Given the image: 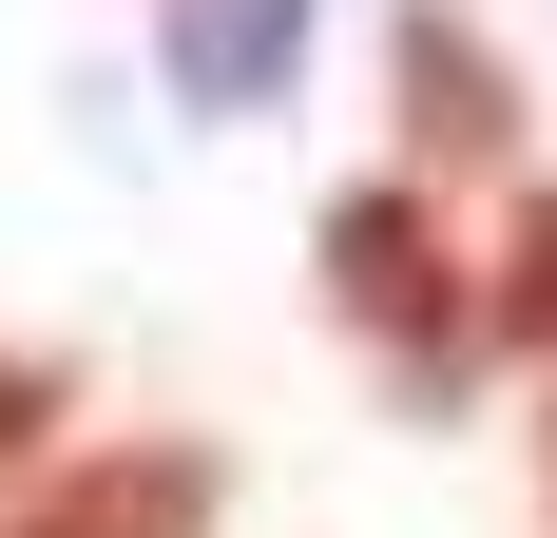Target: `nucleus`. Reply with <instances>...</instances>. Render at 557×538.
I'll return each mask as SVG.
<instances>
[{"label":"nucleus","mask_w":557,"mask_h":538,"mask_svg":"<svg viewBox=\"0 0 557 538\" xmlns=\"http://www.w3.org/2000/svg\"><path fill=\"white\" fill-rule=\"evenodd\" d=\"M308 269H327V308L385 346V384L404 404H461V366L500 346L481 327V269L443 250V212L404 193V173H366V193H327V231H308Z\"/></svg>","instance_id":"f257e3e1"},{"label":"nucleus","mask_w":557,"mask_h":538,"mask_svg":"<svg viewBox=\"0 0 557 538\" xmlns=\"http://www.w3.org/2000/svg\"><path fill=\"white\" fill-rule=\"evenodd\" d=\"M212 500H231L212 442H97L39 500H0V538H212Z\"/></svg>","instance_id":"f03ea898"},{"label":"nucleus","mask_w":557,"mask_h":538,"mask_svg":"<svg viewBox=\"0 0 557 538\" xmlns=\"http://www.w3.org/2000/svg\"><path fill=\"white\" fill-rule=\"evenodd\" d=\"M404 155L423 173L519 155V77H500V39H461V0H404Z\"/></svg>","instance_id":"7ed1b4c3"},{"label":"nucleus","mask_w":557,"mask_h":538,"mask_svg":"<svg viewBox=\"0 0 557 538\" xmlns=\"http://www.w3.org/2000/svg\"><path fill=\"white\" fill-rule=\"evenodd\" d=\"M288 39H308V0H173V97H193V115H250V97H270V77H288Z\"/></svg>","instance_id":"20e7f679"},{"label":"nucleus","mask_w":557,"mask_h":538,"mask_svg":"<svg viewBox=\"0 0 557 538\" xmlns=\"http://www.w3.org/2000/svg\"><path fill=\"white\" fill-rule=\"evenodd\" d=\"M481 327H500V346H557V193H519L500 269H481Z\"/></svg>","instance_id":"39448f33"},{"label":"nucleus","mask_w":557,"mask_h":538,"mask_svg":"<svg viewBox=\"0 0 557 538\" xmlns=\"http://www.w3.org/2000/svg\"><path fill=\"white\" fill-rule=\"evenodd\" d=\"M58 404H77V366H58V346H0V462H20Z\"/></svg>","instance_id":"423d86ee"},{"label":"nucleus","mask_w":557,"mask_h":538,"mask_svg":"<svg viewBox=\"0 0 557 538\" xmlns=\"http://www.w3.org/2000/svg\"><path fill=\"white\" fill-rule=\"evenodd\" d=\"M539 481H557V424H539Z\"/></svg>","instance_id":"0eeeda50"}]
</instances>
